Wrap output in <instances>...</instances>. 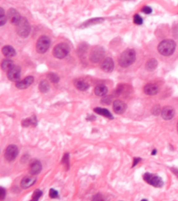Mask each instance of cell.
<instances>
[{
  "label": "cell",
  "mask_w": 178,
  "mask_h": 201,
  "mask_svg": "<svg viewBox=\"0 0 178 201\" xmlns=\"http://www.w3.org/2000/svg\"><path fill=\"white\" fill-rule=\"evenodd\" d=\"M104 20V19L102 18V17H97V18H91L89 19L88 20L85 21L83 24H82V25L80 26L81 28H88L90 26L92 25H95V24H100V23H102V22Z\"/></svg>",
  "instance_id": "obj_18"
},
{
  "label": "cell",
  "mask_w": 178,
  "mask_h": 201,
  "mask_svg": "<svg viewBox=\"0 0 178 201\" xmlns=\"http://www.w3.org/2000/svg\"><path fill=\"white\" fill-rule=\"evenodd\" d=\"M113 110L116 114L121 115L126 110V105L121 100H116L113 102Z\"/></svg>",
  "instance_id": "obj_13"
},
{
  "label": "cell",
  "mask_w": 178,
  "mask_h": 201,
  "mask_svg": "<svg viewBox=\"0 0 178 201\" xmlns=\"http://www.w3.org/2000/svg\"><path fill=\"white\" fill-rule=\"evenodd\" d=\"M112 101V98L111 96H104V98L101 99V103L103 105H109L111 104Z\"/></svg>",
  "instance_id": "obj_33"
},
{
  "label": "cell",
  "mask_w": 178,
  "mask_h": 201,
  "mask_svg": "<svg viewBox=\"0 0 178 201\" xmlns=\"http://www.w3.org/2000/svg\"><path fill=\"white\" fill-rule=\"evenodd\" d=\"M156 152H157V151L155 150V149H154V150L152 151V152H151V155H155L156 154Z\"/></svg>",
  "instance_id": "obj_39"
},
{
  "label": "cell",
  "mask_w": 178,
  "mask_h": 201,
  "mask_svg": "<svg viewBox=\"0 0 178 201\" xmlns=\"http://www.w3.org/2000/svg\"><path fill=\"white\" fill-rule=\"evenodd\" d=\"M7 77L10 81L17 82L20 78V68L19 66L14 65L7 72Z\"/></svg>",
  "instance_id": "obj_10"
},
{
  "label": "cell",
  "mask_w": 178,
  "mask_h": 201,
  "mask_svg": "<svg viewBox=\"0 0 178 201\" xmlns=\"http://www.w3.org/2000/svg\"><path fill=\"white\" fill-rule=\"evenodd\" d=\"M134 24H138V25H141L143 24V19L139 14H135L134 16Z\"/></svg>",
  "instance_id": "obj_31"
},
{
  "label": "cell",
  "mask_w": 178,
  "mask_h": 201,
  "mask_svg": "<svg viewBox=\"0 0 178 201\" xmlns=\"http://www.w3.org/2000/svg\"><path fill=\"white\" fill-rule=\"evenodd\" d=\"M141 161V158H134V163H133V165H132V167H135L137 164H138V163Z\"/></svg>",
  "instance_id": "obj_38"
},
{
  "label": "cell",
  "mask_w": 178,
  "mask_h": 201,
  "mask_svg": "<svg viewBox=\"0 0 178 201\" xmlns=\"http://www.w3.org/2000/svg\"><path fill=\"white\" fill-rule=\"evenodd\" d=\"M136 61V52L134 49H126L119 56L118 62L122 68H127L132 65Z\"/></svg>",
  "instance_id": "obj_1"
},
{
  "label": "cell",
  "mask_w": 178,
  "mask_h": 201,
  "mask_svg": "<svg viewBox=\"0 0 178 201\" xmlns=\"http://www.w3.org/2000/svg\"><path fill=\"white\" fill-rule=\"evenodd\" d=\"M161 115L163 120H170L173 118L175 115V110L171 106H165L163 108L161 111Z\"/></svg>",
  "instance_id": "obj_12"
},
{
  "label": "cell",
  "mask_w": 178,
  "mask_h": 201,
  "mask_svg": "<svg viewBox=\"0 0 178 201\" xmlns=\"http://www.w3.org/2000/svg\"><path fill=\"white\" fill-rule=\"evenodd\" d=\"M49 197L52 198V199H56V198L59 197V194H58V192L57 190L53 189H50L49 190Z\"/></svg>",
  "instance_id": "obj_34"
},
{
  "label": "cell",
  "mask_w": 178,
  "mask_h": 201,
  "mask_svg": "<svg viewBox=\"0 0 178 201\" xmlns=\"http://www.w3.org/2000/svg\"><path fill=\"white\" fill-rule=\"evenodd\" d=\"M93 111H95L96 113L99 114V115H101L103 116L106 117V118H108L110 120H113L114 117L112 116V114L111 113L110 111L107 109V108H95L93 109Z\"/></svg>",
  "instance_id": "obj_21"
},
{
  "label": "cell",
  "mask_w": 178,
  "mask_h": 201,
  "mask_svg": "<svg viewBox=\"0 0 178 201\" xmlns=\"http://www.w3.org/2000/svg\"><path fill=\"white\" fill-rule=\"evenodd\" d=\"M36 181V177H31V176H26L21 180L20 181V186L23 189H28V188L32 186L35 184V182Z\"/></svg>",
  "instance_id": "obj_17"
},
{
  "label": "cell",
  "mask_w": 178,
  "mask_h": 201,
  "mask_svg": "<svg viewBox=\"0 0 178 201\" xmlns=\"http://www.w3.org/2000/svg\"><path fill=\"white\" fill-rule=\"evenodd\" d=\"M141 11H142L144 14H150L151 12H152V9H151V7H148V6H145V7H143L142 10H141Z\"/></svg>",
  "instance_id": "obj_36"
},
{
  "label": "cell",
  "mask_w": 178,
  "mask_h": 201,
  "mask_svg": "<svg viewBox=\"0 0 178 201\" xmlns=\"http://www.w3.org/2000/svg\"><path fill=\"white\" fill-rule=\"evenodd\" d=\"M47 77L51 82H53V83H57L60 80L59 76H58L57 74H55V73H49Z\"/></svg>",
  "instance_id": "obj_29"
},
{
  "label": "cell",
  "mask_w": 178,
  "mask_h": 201,
  "mask_svg": "<svg viewBox=\"0 0 178 201\" xmlns=\"http://www.w3.org/2000/svg\"><path fill=\"white\" fill-rule=\"evenodd\" d=\"M18 154V148L14 145H10L6 148L5 151V158L6 160L11 161L14 160L17 158Z\"/></svg>",
  "instance_id": "obj_9"
},
{
  "label": "cell",
  "mask_w": 178,
  "mask_h": 201,
  "mask_svg": "<svg viewBox=\"0 0 178 201\" xmlns=\"http://www.w3.org/2000/svg\"><path fill=\"white\" fill-rule=\"evenodd\" d=\"M14 66V61L9 59L4 60V61H2V64H1L2 69L3 70V71H6V72H8L10 68H12Z\"/></svg>",
  "instance_id": "obj_25"
},
{
  "label": "cell",
  "mask_w": 178,
  "mask_h": 201,
  "mask_svg": "<svg viewBox=\"0 0 178 201\" xmlns=\"http://www.w3.org/2000/svg\"><path fill=\"white\" fill-rule=\"evenodd\" d=\"M31 32V26L28 20L25 17H22L17 25V34L22 38H27Z\"/></svg>",
  "instance_id": "obj_3"
},
{
  "label": "cell",
  "mask_w": 178,
  "mask_h": 201,
  "mask_svg": "<svg viewBox=\"0 0 178 201\" xmlns=\"http://www.w3.org/2000/svg\"><path fill=\"white\" fill-rule=\"evenodd\" d=\"M42 171V164L39 160H34L31 163L29 167V172L32 175L39 174Z\"/></svg>",
  "instance_id": "obj_15"
},
{
  "label": "cell",
  "mask_w": 178,
  "mask_h": 201,
  "mask_svg": "<svg viewBox=\"0 0 178 201\" xmlns=\"http://www.w3.org/2000/svg\"><path fill=\"white\" fill-rule=\"evenodd\" d=\"M143 177H144V180L146 182L154 186V187L161 188L164 185V182H163L161 177L155 175V174H152L151 173H145Z\"/></svg>",
  "instance_id": "obj_7"
},
{
  "label": "cell",
  "mask_w": 178,
  "mask_h": 201,
  "mask_svg": "<svg viewBox=\"0 0 178 201\" xmlns=\"http://www.w3.org/2000/svg\"><path fill=\"white\" fill-rule=\"evenodd\" d=\"M7 20H8L7 19V16H6L4 10L2 9V7H1L0 8V25L3 26L6 23Z\"/></svg>",
  "instance_id": "obj_27"
},
{
  "label": "cell",
  "mask_w": 178,
  "mask_h": 201,
  "mask_svg": "<svg viewBox=\"0 0 178 201\" xmlns=\"http://www.w3.org/2000/svg\"><path fill=\"white\" fill-rule=\"evenodd\" d=\"M74 85H75V86L78 90H81V91H86V90H88L89 87H90V85H89L87 82L81 80H75V81H74Z\"/></svg>",
  "instance_id": "obj_20"
},
{
  "label": "cell",
  "mask_w": 178,
  "mask_h": 201,
  "mask_svg": "<svg viewBox=\"0 0 178 201\" xmlns=\"http://www.w3.org/2000/svg\"><path fill=\"white\" fill-rule=\"evenodd\" d=\"M161 108H160L159 105H155L154 107H153V108L151 109V112H152L153 115L155 116H159L160 113H161Z\"/></svg>",
  "instance_id": "obj_32"
},
{
  "label": "cell",
  "mask_w": 178,
  "mask_h": 201,
  "mask_svg": "<svg viewBox=\"0 0 178 201\" xmlns=\"http://www.w3.org/2000/svg\"><path fill=\"white\" fill-rule=\"evenodd\" d=\"M61 164L65 166L66 169L69 168V153L65 154V155H64V157L62 159V161H61Z\"/></svg>",
  "instance_id": "obj_30"
},
{
  "label": "cell",
  "mask_w": 178,
  "mask_h": 201,
  "mask_svg": "<svg viewBox=\"0 0 178 201\" xmlns=\"http://www.w3.org/2000/svg\"><path fill=\"white\" fill-rule=\"evenodd\" d=\"M157 66H158V61L155 58H151L146 62L145 68L148 71L151 72L154 71L157 68Z\"/></svg>",
  "instance_id": "obj_23"
},
{
  "label": "cell",
  "mask_w": 178,
  "mask_h": 201,
  "mask_svg": "<svg viewBox=\"0 0 178 201\" xmlns=\"http://www.w3.org/2000/svg\"><path fill=\"white\" fill-rule=\"evenodd\" d=\"M2 54L4 56L7 57V58H12L16 55V51L14 48L11 46H5L2 47Z\"/></svg>",
  "instance_id": "obj_22"
},
{
  "label": "cell",
  "mask_w": 178,
  "mask_h": 201,
  "mask_svg": "<svg viewBox=\"0 0 178 201\" xmlns=\"http://www.w3.org/2000/svg\"><path fill=\"white\" fill-rule=\"evenodd\" d=\"M39 89L40 90V92L42 93H46L49 91V84L46 80H42L39 83Z\"/></svg>",
  "instance_id": "obj_26"
},
{
  "label": "cell",
  "mask_w": 178,
  "mask_h": 201,
  "mask_svg": "<svg viewBox=\"0 0 178 201\" xmlns=\"http://www.w3.org/2000/svg\"><path fill=\"white\" fill-rule=\"evenodd\" d=\"M5 196H6V190L3 189V188L1 187V196H0L1 200H2V199L5 198Z\"/></svg>",
  "instance_id": "obj_37"
},
{
  "label": "cell",
  "mask_w": 178,
  "mask_h": 201,
  "mask_svg": "<svg viewBox=\"0 0 178 201\" xmlns=\"http://www.w3.org/2000/svg\"><path fill=\"white\" fill-rule=\"evenodd\" d=\"M36 124H37V120H36V117L33 116L30 117V118H27L25 120H22L21 125H22V127H27L32 125L36 126Z\"/></svg>",
  "instance_id": "obj_24"
},
{
  "label": "cell",
  "mask_w": 178,
  "mask_h": 201,
  "mask_svg": "<svg viewBox=\"0 0 178 201\" xmlns=\"http://www.w3.org/2000/svg\"><path fill=\"white\" fill-rule=\"evenodd\" d=\"M92 201H104L103 196L100 193H97V194L94 195L92 198Z\"/></svg>",
  "instance_id": "obj_35"
},
{
  "label": "cell",
  "mask_w": 178,
  "mask_h": 201,
  "mask_svg": "<svg viewBox=\"0 0 178 201\" xmlns=\"http://www.w3.org/2000/svg\"><path fill=\"white\" fill-rule=\"evenodd\" d=\"M6 16L7 19H8L10 23L12 24H14V25H17L19 22L20 21V20H21V18H22V17H20L18 11L14 8H11L8 10Z\"/></svg>",
  "instance_id": "obj_8"
},
{
  "label": "cell",
  "mask_w": 178,
  "mask_h": 201,
  "mask_svg": "<svg viewBox=\"0 0 178 201\" xmlns=\"http://www.w3.org/2000/svg\"><path fill=\"white\" fill-rule=\"evenodd\" d=\"M158 86L154 83H148L144 87V92L147 95H155L159 93Z\"/></svg>",
  "instance_id": "obj_16"
},
{
  "label": "cell",
  "mask_w": 178,
  "mask_h": 201,
  "mask_svg": "<svg viewBox=\"0 0 178 201\" xmlns=\"http://www.w3.org/2000/svg\"><path fill=\"white\" fill-rule=\"evenodd\" d=\"M33 82H34V77L33 76H28L21 81L17 82L16 83V86L18 89H20V90H24V89H26L28 86H30L32 84Z\"/></svg>",
  "instance_id": "obj_14"
},
{
  "label": "cell",
  "mask_w": 178,
  "mask_h": 201,
  "mask_svg": "<svg viewBox=\"0 0 178 201\" xmlns=\"http://www.w3.org/2000/svg\"><path fill=\"white\" fill-rule=\"evenodd\" d=\"M176 49V42L172 39H165L162 41L158 46V51L161 55L168 56L172 55Z\"/></svg>",
  "instance_id": "obj_2"
},
{
  "label": "cell",
  "mask_w": 178,
  "mask_h": 201,
  "mask_svg": "<svg viewBox=\"0 0 178 201\" xmlns=\"http://www.w3.org/2000/svg\"><path fill=\"white\" fill-rule=\"evenodd\" d=\"M177 130H178V123H177Z\"/></svg>",
  "instance_id": "obj_41"
},
{
  "label": "cell",
  "mask_w": 178,
  "mask_h": 201,
  "mask_svg": "<svg viewBox=\"0 0 178 201\" xmlns=\"http://www.w3.org/2000/svg\"><path fill=\"white\" fill-rule=\"evenodd\" d=\"M141 201H148V200H147V199H142Z\"/></svg>",
  "instance_id": "obj_40"
},
{
  "label": "cell",
  "mask_w": 178,
  "mask_h": 201,
  "mask_svg": "<svg viewBox=\"0 0 178 201\" xmlns=\"http://www.w3.org/2000/svg\"><path fill=\"white\" fill-rule=\"evenodd\" d=\"M51 41L48 36H42L39 38L36 42V51L39 54H45L50 46Z\"/></svg>",
  "instance_id": "obj_5"
},
{
  "label": "cell",
  "mask_w": 178,
  "mask_h": 201,
  "mask_svg": "<svg viewBox=\"0 0 178 201\" xmlns=\"http://www.w3.org/2000/svg\"><path fill=\"white\" fill-rule=\"evenodd\" d=\"M115 67V64H114L113 60L111 58H107L102 61L101 64H100V68L104 72H112Z\"/></svg>",
  "instance_id": "obj_11"
},
{
  "label": "cell",
  "mask_w": 178,
  "mask_h": 201,
  "mask_svg": "<svg viewBox=\"0 0 178 201\" xmlns=\"http://www.w3.org/2000/svg\"><path fill=\"white\" fill-rule=\"evenodd\" d=\"M108 87L104 84H99L97 85L95 87V90H94V93L97 96L99 97H104L105 96L108 94Z\"/></svg>",
  "instance_id": "obj_19"
},
{
  "label": "cell",
  "mask_w": 178,
  "mask_h": 201,
  "mask_svg": "<svg viewBox=\"0 0 178 201\" xmlns=\"http://www.w3.org/2000/svg\"><path fill=\"white\" fill-rule=\"evenodd\" d=\"M105 51L102 46H96L92 49L90 54V60L93 63H99L104 57Z\"/></svg>",
  "instance_id": "obj_6"
},
{
  "label": "cell",
  "mask_w": 178,
  "mask_h": 201,
  "mask_svg": "<svg viewBox=\"0 0 178 201\" xmlns=\"http://www.w3.org/2000/svg\"><path fill=\"white\" fill-rule=\"evenodd\" d=\"M69 51L70 47L68 44L65 42H61L56 45L53 48V55L57 59H63L67 57V55L69 54Z\"/></svg>",
  "instance_id": "obj_4"
},
{
  "label": "cell",
  "mask_w": 178,
  "mask_h": 201,
  "mask_svg": "<svg viewBox=\"0 0 178 201\" xmlns=\"http://www.w3.org/2000/svg\"><path fill=\"white\" fill-rule=\"evenodd\" d=\"M42 195H43V192L39 190V189H36L34 193H33L32 197V199L30 201H39V198L42 196Z\"/></svg>",
  "instance_id": "obj_28"
}]
</instances>
